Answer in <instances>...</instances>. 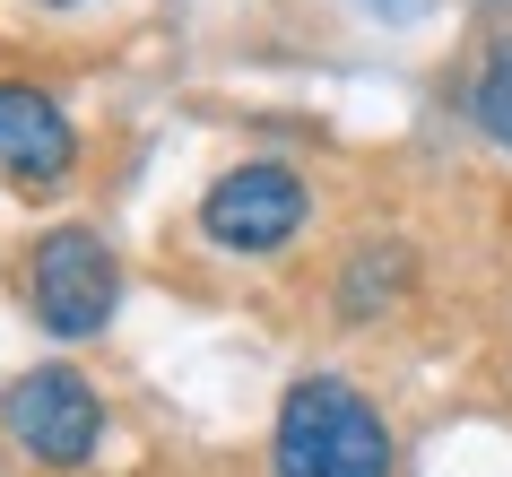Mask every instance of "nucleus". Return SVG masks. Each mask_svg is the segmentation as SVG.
Wrapping results in <instances>:
<instances>
[{
    "instance_id": "1",
    "label": "nucleus",
    "mask_w": 512,
    "mask_h": 477,
    "mask_svg": "<svg viewBox=\"0 0 512 477\" xmlns=\"http://www.w3.org/2000/svg\"><path fill=\"white\" fill-rule=\"evenodd\" d=\"M400 469V434L348 373H296L278 391L270 417V477H391Z\"/></svg>"
},
{
    "instance_id": "2",
    "label": "nucleus",
    "mask_w": 512,
    "mask_h": 477,
    "mask_svg": "<svg viewBox=\"0 0 512 477\" xmlns=\"http://www.w3.org/2000/svg\"><path fill=\"white\" fill-rule=\"evenodd\" d=\"M18 304L35 313V330L61 347H87L105 339L113 313H122V252H113L87 217H61L27 243L18 261Z\"/></svg>"
},
{
    "instance_id": "3",
    "label": "nucleus",
    "mask_w": 512,
    "mask_h": 477,
    "mask_svg": "<svg viewBox=\"0 0 512 477\" xmlns=\"http://www.w3.org/2000/svg\"><path fill=\"white\" fill-rule=\"evenodd\" d=\"M191 226H200V243L226 252V261H278V252H296L304 226H313V183H304V165H287V157H243V165H226V174L200 191Z\"/></svg>"
},
{
    "instance_id": "4",
    "label": "nucleus",
    "mask_w": 512,
    "mask_h": 477,
    "mask_svg": "<svg viewBox=\"0 0 512 477\" xmlns=\"http://www.w3.org/2000/svg\"><path fill=\"white\" fill-rule=\"evenodd\" d=\"M0 434L35 469H87L105 451V391L79 365H27L0 391Z\"/></svg>"
},
{
    "instance_id": "5",
    "label": "nucleus",
    "mask_w": 512,
    "mask_h": 477,
    "mask_svg": "<svg viewBox=\"0 0 512 477\" xmlns=\"http://www.w3.org/2000/svg\"><path fill=\"white\" fill-rule=\"evenodd\" d=\"M79 174V122L44 79L0 70V183L9 191H61Z\"/></svg>"
},
{
    "instance_id": "6",
    "label": "nucleus",
    "mask_w": 512,
    "mask_h": 477,
    "mask_svg": "<svg viewBox=\"0 0 512 477\" xmlns=\"http://www.w3.org/2000/svg\"><path fill=\"white\" fill-rule=\"evenodd\" d=\"M408 287H417V252L400 235H356L339 252V269H330V313L348 321V330H365V321L400 313Z\"/></svg>"
},
{
    "instance_id": "7",
    "label": "nucleus",
    "mask_w": 512,
    "mask_h": 477,
    "mask_svg": "<svg viewBox=\"0 0 512 477\" xmlns=\"http://www.w3.org/2000/svg\"><path fill=\"white\" fill-rule=\"evenodd\" d=\"M460 113H469V131L512 148V35H495L478 53V70L460 79Z\"/></svg>"
},
{
    "instance_id": "8",
    "label": "nucleus",
    "mask_w": 512,
    "mask_h": 477,
    "mask_svg": "<svg viewBox=\"0 0 512 477\" xmlns=\"http://www.w3.org/2000/svg\"><path fill=\"white\" fill-rule=\"evenodd\" d=\"M365 9H374V18H391V27H408V18H426L434 0H365Z\"/></svg>"
},
{
    "instance_id": "9",
    "label": "nucleus",
    "mask_w": 512,
    "mask_h": 477,
    "mask_svg": "<svg viewBox=\"0 0 512 477\" xmlns=\"http://www.w3.org/2000/svg\"><path fill=\"white\" fill-rule=\"evenodd\" d=\"M44 9H79V0H44Z\"/></svg>"
},
{
    "instance_id": "10",
    "label": "nucleus",
    "mask_w": 512,
    "mask_h": 477,
    "mask_svg": "<svg viewBox=\"0 0 512 477\" xmlns=\"http://www.w3.org/2000/svg\"><path fill=\"white\" fill-rule=\"evenodd\" d=\"M486 9H512V0H486Z\"/></svg>"
}]
</instances>
